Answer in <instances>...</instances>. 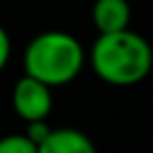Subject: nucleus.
Instances as JSON below:
<instances>
[{"label":"nucleus","mask_w":153,"mask_h":153,"mask_svg":"<svg viewBox=\"0 0 153 153\" xmlns=\"http://www.w3.org/2000/svg\"><path fill=\"white\" fill-rule=\"evenodd\" d=\"M0 153H38V145L25 132H11L0 136Z\"/></svg>","instance_id":"nucleus-6"},{"label":"nucleus","mask_w":153,"mask_h":153,"mask_svg":"<svg viewBox=\"0 0 153 153\" xmlns=\"http://www.w3.org/2000/svg\"><path fill=\"white\" fill-rule=\"evenodd\" d=\"M38 153H97V147L82 130L53 128V132L38 145Z\"/></svg>","instance_id":"nucleus-5"},{"label":"nucleus","mask_w":153,"mask_h":153,"mask_svg":"<svg viewBox=\"0 0 153 153\" xmlns=\"http://www.w3.org/2000/svg\"><path fill=\"white\" fill-rule=\"evenodd\" d=\"M86 53L80 40L61 30L34 36L23 51V74L51 88L74 82L84 69Z\"/></svg>","instance_id":"nucleus-2"},{"label":"nucleus","mask_w":153,"mask_h":153,"mask_svg":"<svg viewBox=\"0 0 153 153\" xmlns=\"http://www.w3.org/2000/svg\"><path fill=\"white\" fill-rule=\"evenodd\" d=\"M11 51H13V44H11V36L9 32L0 25V74L4 71V67L9 65L11 61Z\"/></svg>","instance_id":"nucleus-8"},{"label":"nucleus","mask_w":153,"mask_h":153,"mask_svg":"<svg viewBox=\"0 0 153 153\" xmlns=\"http://www.w3.org/2000/svg\"><path fill=\"white\" fill-rule=\"evenodd\" d=\"M90 67L111 86H134L153 69V48L140 34L128 30L99 34L90 48Z\"/></svg>","instance_id":"nucleus-1"},{"label":"nucleus","mask_w":153,"mask_h":153,"mask_svg":"<svg viewBox=\"0 0 153 153\" xmlns=\"http://www.w3.org/2000/svg\"><path fill=\"white\" fill-rule=\"evenodd\" d=\"M90 17L99 34H115L130 27L132 11L128 0H94Z\"/></svg>","instance_id":"nucleus-4"},{"label":"nucleus","mask_w":153,"mask_h":153,"mask_svg":"<svg viewBox=\"0 0 153 153\" xmlns=\"http://www.w3.org/2000/svg\"><path fill=\"white\" fill-rule=\"evenodd\" d=\"M53 132V128L46 124V120H36V122H27V126H25V134L36 143V145H40L48 134Z\"/></svg>","instance_id":"nucleus-7"},{"label":"nucleus","mask_w":153,"mask_h":153,"mask_svg":"<svg viewBox=\"0 0 153 153\" xmlns=\"http://www.w3.org/2000/svg\"><path fill=\"white\" fill-rule=\"evenodd\" d=\"M11 103L15 113L25 124L36 120H46L53 111V88L23 74L13 86Z\"/></svg>","instance_id":"nucleus-3"}]
</instances>
